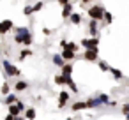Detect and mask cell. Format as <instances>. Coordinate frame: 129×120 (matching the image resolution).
<instances>
[{
	"label": "cell",
	"instance_id": "24",
	"mask_svg": "<svg viewBox=\"0 0 129 120\" xmlns=\"http://www.w3.org/2000/svg\"><path fill=\"white\" fill-rule=\"evenodd\" d=\"M66 81H67V78H66V76H62V74L55 76V83H57V85H66Z\"/></svg>",
	"mask_w": 129,
	"mask_h": 120
},
{
	"label": "cell",
	"instance_id": "3",
	"mask_svg": "<svg viewBox=\"0 0 129 120\" xmlns=\"http://www.w3.org/2000/svg\"><path fill=\"white\" fill-rule=\"evenodd\" d=\"M2 65H4V71H6V76H7V78H18V76L21 74V71H20L16 65H13L9 60H4Z\"/></svg>",
	"mask_w": 129,
	"mask_h": 120
},
{
	"label": "cell",
	"instance_id": "8",
	"mask_svg": "<svg viewBox=\"0 0 129 120\" xmlns=\"http://www.w3.org/2000/svg\"><path fill=\"white\" fill-rule=\"evenodd\" d=\"M60 55L64 57V60H66L67 64H69V62H71L73 58H76V51H73V50H69V48H66V50H64V51H62Z\"/></svg>",
	"mask_w": 129,
	"mask_h": 120
},
{
	"label": "cell",
	"instance_id": "28",
	"mask_svg": "<svg viewBox=\"0 0 129 120\" xmlns=\"http://www.w3.org/2000/svg\"><path fill=\"white\" fill-rule=\"evenodd\" d=\"M97 97L103 101V104H108V102H110V99H108V95H106V94H99Z\"/></svg>",
	"mask_w": 129,
	"mask_h": 120
},
{
	"label": "cell",
	"instance_id": "29",
	"mask_svg": "<svg viewBox=\"0 0 129 120\" xmlns=\"http://www.w3.org/2000/svg\"><path fill=\"white\" fill-rule=\"evenodd\" d=\"M2 23H4V27H6L7 30H11V28H13V21H11V20H4Z\"/></svg>",
	"mask_w": 129,
	"mask_h": 120
},
{
	"label": "cell",
	"instance_id": "18",
	"mask_svg": "<svg viewBox=\"0 0 129 120\" xmlns=\"http://www.w3.org/2000/svg\"><path fill=\"white\" fill-rule=\"evenodd\" d=\"M36 115H37V111H36L34 108H28V109L25 111V118H27V120H34Z\"/></svg>",
	"mask_w": 129,
	"mask_h": 120
},
{
	"label": "cell",
	"instance_id": "34",
	"mask_svg": "<svg viewBox=\"0 0 129 120\" xmlns=\"http://www.w3.org/2000/svg\"><path fill=\"white\" fill-rule=\"evenodd\" d=\"M43 34H44V35H50L51 30H50V28H43Z\"/></svg>",
	"mask_w": 129,
	"mask_h": 120
},
{
	"label": "cell",
	"instance_id": "25",
	"mask_svg": "<svg viewBox=\"0 0 129 120\" xmlns=\"http://www.w3.org/2000/svg\"><path fill=\"white\" fill-rule=\"evenodd\" d=\"M43 7H44V2H43V0H39V2H36V4H34V13L41 11Z\"/></svg>",
	"mask_w": 129,
	"mask_h": 120
},
{
	"label": "cell",
	"instance_id": "9",
	"mask_svg": "<svg viewBox=\"0 0 129 120\" xmlns=\"http://www.w3.org/2000/svg\"><path fill=\"white\" fill-rule=\"evenodd\" d=\"M85 108H88V102L87 101H78V102H73L71 104V109L73 111H80V109H85Z\"/></svg>",
	"mask_w": 129,
	"mask_h": 120
},
{
	"label": "cell",
	"instance_id": "35",
	"mask_svg": "<svg viewBox=\"0 0 129 120\" xmlns=\"http://www.w3.org/2000/svg\"><path fill=\"white\" fill-rule=\"evenodd\" d=\"M117 104H118V102H117V101H110V102H108V106H111V108H115V106H117Z\"/></svg>",
	"mask_w": 129,
	"mask_h": 120
},
{
	"label": "cell",
	"instance_id": "27",
	"mask_svg": "<svg viewBox=\"0 0 129 120\" xmlns=\"http://www.w3.org/2000/svg\"><path fill=\"white\" fill-rule=\"evenodd\" d=\"M32 13H34V6H27V7L23 9V14H25V16H30Z\"/></svg>",
	"mask_w": 129,
	"mask_h": 120
},
{
	"label": "cell",
	"instance_id": "36",
	"mask_svg": "<svg viewBox=\"0 0 129 120\" xmlns=\"http://www.w3.org/2000/svg\"><path fill=\"white\" fill-rule=\"evenodd\" d=\"M4 120H16V116H13V115H9V113H7V116H6Z\"/></svg>",
	"mask_w": 129,
	"mask_h": 120
},
{
	"label": "cell",
	"instance_id": "17",
	"mask_svg": "<svg viewBox=\"0 0 129 120\" xmlns=\"http://www.w3.org/2000/svg\"><path fill=\"white\" fill-rule=\"evenodd\" d=\"M69 21H71L73 25H80V23H81V14L73 13V14H71V18H69Z\"/></svg>",
	"mask_w": 129,
	"mask_h": 120
},
{
	"label": "cell",
	"instance_id": "1",
	"mask_svg": "<svg viewBox=\"0 0 129 120\" xmlns=\"http://www.w3.org/2000/svg\"><path fill=\"white\" fill-rule=\"evenodd\" d=\"M14 41L21 46H30L32 44V34L27 27H18L16 28V35H14Z\"/></svg>",
	"mask_w": 129,
	"mask_h": 120
},
{
	"label": "cell",
	"instance_id": "10",
	"mask_svg": "<svg viewBox=\"0 0 129 120\" xmlns=\"http://www.w3.org/2000/svg\"><path fill=\"white\" fill-rule=\"evenodd\" d=\"M51 60H53V64H55L57 67H60V69L67 64V62L64 60V57H62V55H53V58H51Z\"/></svg>",
	"mask_w": 129,
	"mask_h": 120
},
{
	"label": "cell",
	"instance_id": "37",
	"mask_svg": "<svg viewBox=\"0 0 129 120\" xmlns=\"http://www.w3.org/2000/svg\"><path fill=\"white\" fill-rule=\"evenodd\" d=\"M80 4L81 6H87V4H90V0H80Z\"/></svg>",
	"mask_w": 129,
	"mask_h": 120
},
{
	"label": "cell",
	"instance_id": "5",
	"mask_svg": "<svg viewBox=\"0 0 129 120\" xmlns=\"http://www.w3.org/2000/svg\"><path fill=\"white\" fill-rule=\"evenodd\" d=\"M97 55H99V50H85L83 58L88 62H97Z\"/></svg>",
	"mask_w": 129,
	"mask_h": 120
},
{
	"label": "cell",
	"instance_id": "19",
	"mask_svg": "<svg viewBox=\"0 0 129 120\" xmlns=\"http://www.w3.org/2000/svg\"><path fill=\"white\" fill-rule=\"evenodd\" d=\"M27 57H32V51H30L28 48H23V50L20 51V57H18V58H20V60H25Z\"/></svg>",
	"mask_w": 129,
	"mask_h": 120
},
{
	"label": "cell",
	"instance_id": "14",
	"mask_svg": "<svg viewBox=\"0 0 129 120\" xmlns=\"http://www.w3.org/2000/svg\"><path fill=\"white\" fill-rule=\"evenodd\" d=\"M71 72H73V64L69 62V64H66V65L62 67V76H66V78H71Z\"/></svg>",
	"mask_w": 129,
	"mask_h": 120
},
{
	"label": "cell",
	"instance_id": "7",
	"mask_svg": "<svg viewBox=\"0 0 129 120\" xmlns=\"http://www.w3.org/2000/svg\"><path fill=\"white\" fill-rule=\"evenodd\" d=\"M67 101H69V92L67 90H62L58 94V108H64L67 104Z\"/></svg>",
	"mask_w": 129,
	"mask_h": 120
},
{
	"label": "cell",
	"instance_id": "4",
	"mask_svg": "<svg viewBox=\"0 0 129 120\" xmlns=\"http://www.w3.org/2000/svg\"><path fill=\"white\" fill-rule=\"evenodd\" d=\"M81 46L85 50H99V37H92V39H83Z\"/></svg>",
	"mask_w": 129,
	"mask_h": 120
},
{
	"label": "cell",
	"instance_id": "16",
	"mask_svg": "<svg viewBox=\"0 0 129 120\" xmlns=\"http://www.w3.org/2000/svg\"><path fill=\"white\" fill-rule=\"evenodd\" d=\"M110 72H111V76H113L115 79H122V78H124V72H122L120 69H115V67H110Z\"/></svg>",
	"mask_w": 129,
	"mask_h": 120
},
{
	"label": "cell",
	"instance_id": "31",
	"mask_svg": "<svg viewBox=\"0 0 129 120\" xmlns=\"http://www.w3.org/2000/svg\"><path fill=\"white\" fill-rule=\"evenodd\" d=\"M67 46H69V43H67L66 39H62V41H60V48H62V50H66Z\"/></svg>",
	"mask_w": 129,
	"mask_h": 120
},
{
	"label": "cell",
	"instance_id": "22",
	"mask_svg": "<svg viewBox=\"0 0 129 120\" xmlns=\"http://www.w3.org/2000/svg\"><path fill=\"white\" fill-rule=\"evenodd\" d=\"M0 92H2L4 95H9V94H11V85H9V83L6 81V83L2 85V90H0Z\"/></svg>",
	"mask_w": 129,
	"mask_h": 120
},
{
	"label": "cell",
	"instance_id": "23",
	"mask_svg": "<svg viewBox=\"0 0 129 120\" xmlns=\"http://www.w3.org/2000/svg\"><path fill=\"white\" fill-rule=\"evenodd\" d=\"M97 65H99V69H101V71H104V72H110V67H108V64H106L104 60H99V62H97Z\"/></svg>",
	"mask_w": 129,
	"mask_h": 120
},
{
	"label": "cell",
	"instance_id": "12",
	"mask_svg": "<svg viewBox=\"0 0 129 120\" xmlns=\"http://www.w3.org/2000/svg\"><path fill=\"white\" fill-rule=\"evenodd\" d=\"M27 88H28V83L23 81V79H20V81L14 83V90H16V92H23V90H27Z\"/></svg>",
	"mask_w": 129,
	"mask_h": 120
},
{
	"label": "cell",
	"instance_id": "32",
	"mask_svg": "<svg viewBox=\"0 0 129 120\" xmlns=\"http://www.w3.org/2000/svg\"><path fill=\"white\" fill-rule=\"evenodd\" d=\"M67 48H69V50H73V51H76V50H78V44H76V43H69V46H67Z\"/></svg>",
	"mask_w": 129,
	"mask_h": 120
},
{
	"label": "cell",
	"instance_id": "20",
	"mask_svg": "<svg viewBox=\"0 0 129 120\" xmlns=\"http://www.w3.org/2000/svg\"><path fill=\"white\" fill-rule=\"evenodd\" d=\"M20 113H21V109H20L16 104L9 106V115H13V116H20Z\"/></svg>",
	"mask_w": 129,
	"mask_h": 120
},
{
	"label": "cell",
	"instance_id": "11",
	"mask_svg": "<svg viewBox=\"0 0 129 120\" xmlns=\"http://www.w3.org/2000/svg\"><path fill=\"white\" fill-rule=\"evenodd\" d=\"M88 32H90L92 37H97V21H95V20H90V23H88Z\"/></svg>",
	"mask_w": 129,
	"mask_h": 120
},
{
	"label": "cell",
	"instance_id": "30",
	"mask_svg": "<svg viewBox=\"0 0 129 120\" xmlns=\"http://www.w3.org/2000/svg\"><path fill=\"white\" fill-rule=\"evenodd\" d=\"M122 113H124V115H129V102L122 104Z\"/></svg>",
	"mask_w": 129,
	"mask_h": 120
},
{
	"label": "cell",
	"instance_id": "33",
	"mask_svg": "<svg viewBox=\"0 0 129 120\" xmlns=\"http://www.w3.org/2000/svg\"><path fill=\"white\" fill-rule=\"evenodd\" d=\"M16 106H18V108H20L21 111H27V109H25V104H23L21 101H18V102H16Z\"/></svg>",
	"mask_w": 129,
	"mask_h": 120
},
{
	"label": "cell",
	"instance_id": "21",
	"mask_svg": "<svg viewBox=\"0 0 129 120\" xmlns=\"http://www.w3.org/2000/svg\"><path fill=\"white\" fill-rule=\"evenodd\" d=\"M66 85L69 87V90H71V92H74V94L78 92V87H76V83H74V81H73L71 78H67V81H66Z\"/></svg>",
	"mask_w": 129,
	"mask_h": 120
},
{
	"label": "cell",
	"instance_id": "2",
	"mask_svg": "<svg viewBox=\"0 0 129 120\" xmlns=\"http://www.w3.org/2000/svg\"><path fill=\"white\" fill-rule=\"evenodd\" d=\"M104 9L101 7V6H92V7H88V11H87V14L90 16V20H95V21H101V20H104Z\"/></svg>",
	"mask_w": 129,
	"mask_h": 120
},
{
	"label": "cell",
	"instance_id": "39",
	"mask_svg": "<svg viewBox=\"0 0 129 120\" xmlns=\"http://www.w3.org/2000/svg\"><path fill=\"white\" fill-rule=\"evenodd\" d=\"M66 120H73V118H71V116H69V118H66Z\"/></svg>",
	"mask_w": 129,
	"mask_h": 120
},
{
	"label": "cell",
	"instance_id": "13",
	"mask_svg": "<svg viewBox=\"0 0 129 120\" xmlns=\"http://www.w3.org/2000/svg\"><path fill=\"white\" fill-rule=\"evenodd\" d=\"M71 14H73V4H69V6H66V7L62 9V18H64V20H69Z\"/></svg>",
	"mask_w": 129,
	"mask_h": 120
},
{
	"label": "cell",
	"instance_id": "38",
	"mask_svg": "<svg viewBox=\"0 0 129 120\" xmlns=\"http://www.w3.org/2000/svg\"><path fill=\"white\" fill-rule=\"evenodd\" d=\"M125 120H129V115H125Z\"/></svg>",
	"mask_w": 129,
	"mask_h": 120
},
{
	"label": "cell",
	"instance_id": "6",
	"mask_svg": "<svg viewBox=\"0 0 129 120\" xmlns=\"http://www.w3.org/2000/svg\"><path fill=\"white\" fill-rule=\"evenodd\" d=\"M20 99H18V95L16 94H9V95H6L4 99H2V102L6 104V106H13V104H16Z\"/></svg>",
	"mask_w": 129,
	"mask_h": 120
},
{
	"label": "cell",
	"instance_id": "15",
	"mask_svg": "<svg viewBox=\"0 0 129 120\" xmlns=\"http://www.w3.org/2000/svg\"><path fill=\"white\" fill-rule=\"evenodd\" d=\"M87 102H88V108H99V106L103 104V101H101L99 97H92V99H88Z\"/></svg>",
	"mask_w": 129,
	"mask_h": 120
},
{
	"label": "cell",
	"instance_id": "26",
	"mask_svg": "<svg viewBox=\"0 0 129 120\" xmlns=\"http://www.w3.org/2000/svg\"><path fill=\"white\" fill-rule=\"evenodd\" d=\"M111 21H113V16H111V13H108V11H106V13H104V23H106V25H110Z\"/></svg>",
	"mask_w": 129,
	"mask_h": 120
}]
</instances>
